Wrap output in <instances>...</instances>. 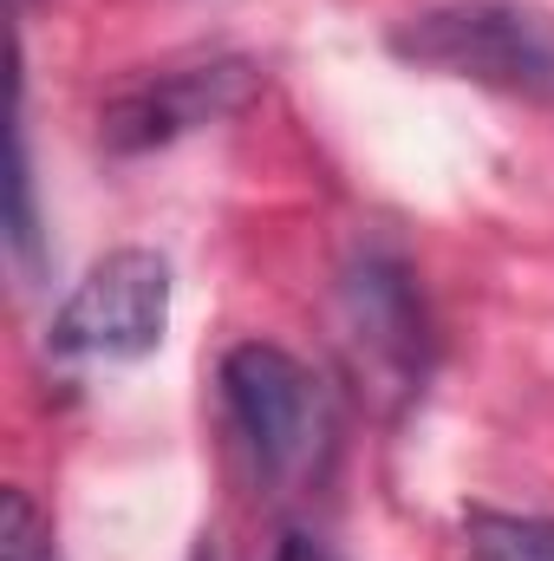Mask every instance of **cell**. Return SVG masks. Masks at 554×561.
Instances as JSON below:
<instances>
[{"mask_svg":"<svg viewBox=\"0 0 554 561\" xmlns=\"http://www.w3.org/2000/svg\"><path fill=\"white\" fill-rule=\"evenodd\" d=\"M275 561H339V556H333L326 542H307V536H287Z\"/></svg>","mask_w":554,"mask_h":561,"instance_id":"9c48e42d","label":"cell"},{"mask_svg":"<svg viewBox=\"0 0 554 561\" xmlns=\"http://www.w3.org/2000/svg\"><path fill=\"white\" fill-rule=\"evenodd\" d=\"M222 412H229L235 444L249 450L255 477H268V483L307 477L333 437L320 379L293 353L262 346V340H249L222 359Z\"/></svg>","mask_w":554,"mask_h":561,"instance_id":"7a4b0ae2","label":"cell"},{"mask_svg":"<svg viewBox=\"0 0 554 561\" xmlns=\"http://www.w3.org/2000/svg\"><path fill=\"white\" fill-rule=\"evenodd\" d=\"M470 561H554V523L535 516H470Z\"/></svg>","mask_w":554,"mask_h":561,"instance_id":"8992f818","label":"cell"},{"mask_svg":"<svg viewBox=\"0 0 554 561\" xmlns=\"http://www.w3.org/2000/svg\"><path fill=\"white\" fill-rule=\"evenodd\" d=\"M7 190H13V249L20 255H33V176H26V131L13 125V176H7Z\"/></svg>","mask_w":554,"mask_h":561,"instance_id":"ba28073f","label":"cell"},{"mask_svg":"<svg viewBox=\"0 0 554 561\" xmlns=\"http://www.w3.org/2000/svg\"><path fill=\"white\" fill-rule=\"evenodd\" d=\"M20 7H26V0H20Z\"/></svg>","mask_w":554,"mask_h":561,"instance_id":"30bf717a","label":"cell"},{"mask_svg":"<svg viewBox=\"0 0 554 561\" xmlns=\"http://www.w3.org/2000/svg\"><path fill=\"white\" fill-rule=\"evenodd\" d=\"M170 327V262L157 249H112L53 320L66 359H143Z\"/></svg>","mask_w":554,"mask_h":561,"instance_id":"3957f363","label":"cell"},{"mask_svg":"<svg viewBox=\"0 0 554 561\" xmlns=\"http://www.w3.org/2000/svg\"><path fill=\"white\" fill-rule=\"evenodd\" d=\"M0 561H53V529L26 490H7L0 503Z\"/></svg>","mask_w":554,"mask_h":561,"instance_id":"52a82bcc","label":"cell"},{"mask_svg":"<svg viewBox=\"0 0 554 561\" xmlns=\"http://www.w3.org/2000/svg\"><path fill=\"white\" fill-rule=\"evenodd\" d=\"M346 340L392 392H412L424 379V307L392 255H359L346 268Z\"/></svg>","mask_w":554,"mask_h":561,"instance_id":"5b68a950","label":"cell"},{"mask_svg":"<svg viewBox=\"0 0 554 561\" xmlns=\"http://www.w3.org/2000/svg\"><path fill=\"white\" fill-rule=\"evenodd\" d=\"M262 92V72L249 59H209V66H176V72H150L138 85H125L105 118H99V138L112 150H157V144H176L203 125H222L235 118L249 99Z\"/></svg>","mask_w":554,"mask_h":561,"instance_id":"277c9868","label":"cell"},{"mask_svg":"<svg viewBox=\"0 0 554 561\" xmlns=\"http://www.w3.org/2000/svg\"><path fill=\"white\" fill-rule=\"evenodd\" d=\"M392 46L424 72L554 105V20L535 7H516V0L430 7L392 33Z\"/></svg>","mask_w":554,"mask_h":561,"instance_id":"6da1fadb","label":"cell"}]
</instances>
